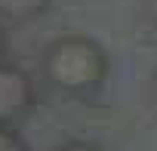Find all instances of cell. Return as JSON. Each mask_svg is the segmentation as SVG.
Wrapping results in <instances>:
<instances>
[{
  "label": "cell",
  "instance_id": "1",
  "mask_svg": "<svg viewBox=\"0 0 157 151\" xmlns=\"http://www.w3.org/2000/svg\"><path fill=\"white\" fill-rule=\"evenodd\" d=\"M105 52L86 37H62L46 56V71L52 83L71 93L96 87L105 77Z\"/></svg>",
  "mask_w": 157,
  "mask_h": 151
},
{
  "label": "cell",
  "instance_id": "3",
  "mask_svg": "<svg viewBox=\"0 0 157 151\" xmlns=\"http://www.w3.org/2000/svg\"><path fill=\"white\" fill-rule=\"evenodd\" d=\"M46 3H49V0H0V13L13 16V19H28V16L43 13Z\"/></svg>",
  "mask_w": 157,
  "mask_h": 151
},
{
  "label": "cell",
  "instance_id": "8",
  "mask_svg": "<svg viewBox=\"0 0 157 151\" xmlns=\"http://www.w3.org/2000/svg\"><path fill=\"white\" fill-rule=\"evenodd\" d=\"M154 96H157V77H154Z\"/></svg>",
  "mask_w": 157,
  "mask_h": 151
},
{
  "label": "cell",
  "instance_id": "5",
  "mask_svg": "<svg viewBox=\"0 0 157 151\" xmlns=\"http://www.w3.org/2000/svg\"><path fill=\"white\" fill-rule=\"evenodd\" d=\"M62 151H99V148H93V145H65Z\"/></svg>",
  "mask_w": 157,
  "mask_h": 151
},
{
  "label": "cell",
  "instance_id": "7",
  "mask_svg": "<svg viewBox=\"0 0 157 151\" xmlns=\"http://www.w3.org/2000/svg\"><path fill=\"white\" fill-rule=\"evenodd\" d=\"M0 49H3V31H0Z\"/></svg>",
  "mask_w": 157,
  "mask_h": 151
},
{
  "label": "cell",
  "instance_id": "4",
  "mask_svg": "<svg viewBox=\"0 0 157 151\" xmlns=\"http://www.w3.org/2000/svg\"><path fill=\"white\" fill-rule=\"evenodd\" d=\"M0 151H25V148H22V142L16 139V133H10V130L0 126Z\"/></svg>",
  "mask_w": 157,
  "mask_h": 151
},
{
  "label": "cell",
  "instance_id": "6",
  "mask_svg": "<svg viewBox=\"0 0 157 151\" xmlns=\"http://www.w3.org/2000/svg\"><path fill=\"white\" fill-rule=\"evenodd\" d=\"M151 10H154V16H157V0H151Z\"/></svg>",
  "mask_w": 157,
  "mask_h": 151
},
{
  "label": "cell",
  "instance_id": "2",
  "mask_svg": "<svg viewBox=\"0 0 157 151\" xmlns=\"http://www.w3.org/2000/svg\"><path fill=\"white\" fill-rule=\"evenodd\" d=\"M34 99L31 80L19 68H3L0 65V123L19 117Z\"/></svg>",
  "mask_w": 157,
  "mask_h": 151
}]
</instances>
